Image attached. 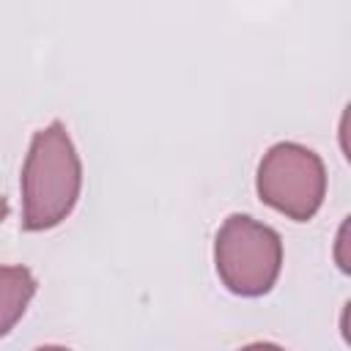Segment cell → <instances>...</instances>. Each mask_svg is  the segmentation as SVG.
Returning <instances> with one entry per match:
<instances>
[{
  "label": "cell",
  "mask_w": 351,
  "mask_h": 351,
  "mask_svg": "<svg viewBox=\"0 0 351 351\" xmlns=\"http://www.w3.org/2000/svg\"><path fill=\"white\" fill-rule=\"evenodd\" d=\"M82 186L80 154L60 121L38 129L22 167V228L49 230L60 225Z\"/></svg>",
  "instance_id": "cell-1"
},
{
  "label": "cell",
  "mask_w": 351,
  "mask_h": 351,
  "mask_svg": "<svg viewBox=\"0 0 351 351\" xmlns=\"http://www.w3.org/2000/svg\"><path fill=\"white\" fill-rule=\"evenodd\" d=\"M214 263L222 285L239 296H263L282 269V239L274 228L230 214L214 239Z\"/></svg>",
  "instance_id": "cell-2"
},
{
  "label": "cell",
  "mask_w": 351,
  "mask_h": 351,
  "mask_svg": "<svg viewBox=\"0 0 351 351\" xmlns=\"http://www.w3.org/2000/svg\"><path fill=\"white\" fill-rule=\"evenodd\" d=\"M255 186L266 206L296 222H307L324 203L326 170L315 151L299 143H277L263 154Z\"/></svg>",
  "instance_id": "cell-3"
},
{
  "label": "cell",
  "mask_w": 351,
  "mask_h": 351,
  "mask_svg": "<svg viewBox=\"0 0 351 351\" xmlns=\"http://www.w3.org/2000/svg\"><path fill=\"white\" fill-rule=\"evenodd\" d=\"M36 293V277L27 266H0V337L25 315Z\"/></svg>",
  "instance_id": "cell-4"
},
{
  "label": "cell",
  "mask_w": 351,
  "mask_h": 351,
  "mask_svg": "<svg viewBox=\"0 0 351 351\" xmlns=\"http://www.w3.org/2000/svg\"><path fill=\"white\" fill-rule=\"evenodd\" d=\"M241 351H285V348H280L274 343H252V346H244Z\"/></svg>",
  "instance_id": "cell-5"
},
{
  "label": "cell",
  "mask_w": 351,
  "mask_h": 351,
  "mask_svg": "<svg viewBox=\"0 0 351 351\" xmlns=\"http://www.w3.org/2000/svg\"><path fill=\"white\" fill-rule=\"evenodd\" d=\"M5 214H8V200H5L3 195H0V222L5 219Z\"/></svg>",
  "instance_id": "cell-6"
},
{
  "label": "cell",
  "mask_w": 351,
  "mask_h": 351,
  "mask_svg": "<svg viewBox=\"0 0 351 351\" xmlns=\"http://www.w3.org/2000/svg\"><path fill=\"white\" fill-rule=\"evenodd\" d=\"M36 351H69V348H63V346H41Z\"/></svg>",
  "instance_id": "cell-7"
}]
</instances>
